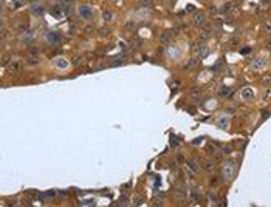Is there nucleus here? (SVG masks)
Returning <instances> with one entry per match:
<instances>
[{
  "label": "nucleus",
  "mask_w": 271,
  "mask_h": 207,
  "mask_svg": "<svg viewBox=\"0 0 271 207\" xmlns=\"http://www.w3.org/2000/svg\"><path fill=\"white\" fill-rule=\"evenodd\" d=\"M37 62H39V59H37V57H34V56H30V57H28V63H30V65H36Z\"/></svg>",
  "instance_id": "4468645a"
},
{
  "label": "nucleus",
  "mask_w": 271,
  "mask_h": 207,
  "mask_svg": "<svg viewBox=\"0 0 271 207\" xmlns=\"http://www.w3.org/2000/svg\"><path fill=\"white\" fill-rule=\"evenodd\" d=\"M263 28H265L266 33H271V22H266V23L263 25Z\"/></svg>",
  "instance_id": "dca6fc26"
},
{
  "label": "nucleus",
  "mask_w": 271,
  "mask_h": 207,
  "mask_svg": "<svg viewBox=\"0 0 271 207\" xmlns=\"http://www.w3.org/2000/svg\"><path fill=\"white\" fill-rule=\"evenodd\" d=\"M104 20L105 22L112 20V13H110V11H104Z\"/></svg>",
  "instance_id": "2eb2a0df"
},
{
  "label": "nucleus",
  "mask_w": 271,
  "mask_h": 207,
  "mask_svg": "<svg viewBox=\"0 0 271 207\" xmlns=\"http://www.w3.org/2000/svg\"><path fill=\"white\" fill-rule=\"evenodd\" d=\"M220 127H226V125H228V119H226V118H225V119H220Z\"/></svg>",
  "instance_id": "a211bd4d"
},
{
  "label": "nucleus",
  "mask_w": 271,
  "mask_h": 207,
  "mask_svg": "<svg viewBox=\"0 0 271 207\" xmlns=\"http://www.w3.org/2000/svg\"><path fill=\"white\" fill-rule=\"evenodd\" d=\"M205 168L208 172H214V168H215V162H214V161H209V162H206L205 164Z\"/></svg>",
  "instance_id": "9b49d317"
},
{
  "label": "nucleus",
  "mask_w": 271,
  "mask_h": 207,
  "mask_svg": "<svg viewBox=\"0 0 271 207\" xmlns=\"http://www.w3.org/2000/svg\"><path fill=\"white\" fill-rule=\"evenodd\" d=\"M229 93H231V90H229L228 87H223L222 90H220V96H222V97H225V96H228Z\"/></svg>",
  "instance_id": "ddd939ff"
},
{
  "label": "nucleus",
  "mask_w": 271,
  "mask_h": 207,
  "mask_svg": "<svg viewBox=\"0 0 271 207\" xmlns=\"http://www.w3.org/2000/svg\"><path fill=\"white\" fill-rule=\"evenodd\" d=\"M265 67H266V60L262 59V57H260V59H256L254 62H253V70H256V71H257V70H263Z\"/></svg>",
  "instance_id": "39448f33"
},
{
  "label": "nucleus",
  "mask_w": 271,
  "mask_h": 207,
  "mask_svg": "<svg viewBox=\"0 0 271 207\" xmlns=\"http://www.w3.org/2000/svg\"><path fill=\"white\" fill-rule=\"evenodd\" d=\"M56 67L60 68V70H65V68L68 67V62H67L65 59H62V57H60V59H56Z\"/></svg>",
  "instance_id": "1a4fd4ad"
},
{
  "label": "nucleus",
  "mask_w": 271,
  "mask_h": 207,
  "mask_svg": "<svg viewBox=\"0 0 271 207\" xmlns=\"http://www.w3.org/2000/svg\"><path fill=\"white\" fill-rule=\"evenodd\" d=\"M33 14H34V16H42L44 11H42L40 6H33Z\"/></svg>",
  "instance_id": "f8f14e48"
},
{
  "label": "nucleus",
  "mask_w": 271,
  "mask_h": 207,
  "mask_svg": "<svg viewBox=\"0 0 271 207\" xmlns=\"http://www.w3.org/2000/svg\"><path fill=\"white\" fill-rule=\"evenodd\" d=\"M208 152L209 153H214V147H208Z\"/></svg>",
  "instance_id": "4be33fe9"
},
{
  "label": "nucleus",
  "mask_w": 271,
  "mask_h": 207,
  "mask_svg": "<svg viewBox=\"0 0 271 207\" xmlns=\"http://www.w3.org/2000/svg\"><path fill=\"white\" fill-rule=\"evenodd\" d=\"M191 94H192V96H198V94H200V88H195V87H194L192 88V90H191Z\"/></svg>",
  "instance_id": "f3484780"
},
{
  "label": "nucleus",
  "mask_w": 271,
  "mask_h": 207,
  "mask_svg": "<svg viewBox=\"0 0 271 207\" xmlns=\"http://www.w3.org/2000/svg\"><path fill=\"white\" fill-rule=\"evenodd\" d=\"M205 20H206V16H205L203 13H200V11L194 13V16H192V22H194V25H203V23H205Z\"/></svg>",
  "instance_id": "f03ea898"
},
{
  "label": "nucleus",
  "mask_w": 271,
  "mask_h": 207,
  "mask_svg": "<svg viewBox=\"0 0 271 207\" xmlns=\"http://www.w3.org/2000/svg\"><path fill=\"white\" fill-rule=\"evenodd\" d=\"M60 39V36L58 33H48V36H47V40L48 42H51V43H54V42H58Z\"/></svg>",
  "instance_id": "9d476101"
},
{
  "label": "nucleus",
  "mask_w": 271,
  "mask_h": 207,
  "mask_svg": "<svg viewBox=\"0 0 271 207\" xmlns=\"http://www.w3.org/2000/svg\"><path fill=\"white\" fill-rule=\"evenodd\" d=\"M79 14H81V17H84V19H89L91 16V9L85 5H81L79 6Z\"/></svg>",
  "instance_id": "423d86ee"
},
{
  "label": "nucleus",
  "mask_w": 271,
  "mask_h": 207,
  "mask_svg": "<svg viewBox=\"0 0 271 207\" xmlns=\"http://www.w3.org/2000/svg\"><path fill=\"white\" fill-rule=\"evenodd\" d=\"M211 34H212V29H211V28H205L203 31L200 33V40L203 42V40H206V39H209V37H211Z\"/></svg>",
  "instance_id": "6e6552de"
},
{
  "label": "nucleus",
  "mask_w": 271,
  "mask_h": 207,
  "mask_svg": "<svg viewBox=\"0 0 271 207\" xmlns=\"http://www.w3.org/2000/svg\"><path fill=\"white\" fill-rule=\"evenodd\" d=\"M9 71L11 73H19L22 70V60L20 59H14V60H11L9 62Z\"/></svg>",
  "instance_id": "f257e3e1"
},
{
  "label": "nucleus",
  "mask_w": 271,
  "mask_h": 207,
  "mask_svg": "<svg viewBox=\"0 0 271 207\" xmlns=\"http://www.w3.org/2000/svg\"><path fill=\"white\" fill-rule=\"evenodd\" d=\"M242 97L243 99H253L254 97V91L251 88H243L242 90Z\"/></svg>",
  "instance_id": "0eeeda50"
},
{
  "label": "nucleus",
  "mask_w": 271,
  "mask_h": 207,
  "mask_svg": "<svg viewBox=\"0 0 271 207\" xmlns=\"http://www.w3.org/2000/svg\"><path fill=\"white\" fill-rule=\"evenodd\" d=\"M79 60H81V59H79V57H76V59H74V62H73V63H74V65H79V63H81V62H79Z\"/></svg>",
  "instance_id": "aec40b11"
},
{
  "label": "nucleus",
  "mask_w": 271,
  "mask_h": 207,
  "mask_svg": "<svg viewBox=\"0 0 271 207\" xmlns=\"http://www.w3.org/2000/svg\"><path fill=\"white\" fill-rule=\"evenodd\" d=\"M232 173H234V166H232L231 162H226V164H225V167H223V176L226 179H229L231 176H232Z\"/></svg>",
  "instance_id": "7ed1b4c3"
},
{
  "label": "nucleus",
  "mask_w": 271,
  "mask_h": 207,
  "mask_svg": "<svg viewBox=\"0 0 271 207\" xmlns=\"http://www.w3.org/2000/svg\"><path fill=\"white\" fill-rule=\"evenodd\" d=\"M194 51H195V54L198 57H205L206 54H208V47L206 45H195V48H194Z\"/></svg>",
  "instance_id": "20e7f679"
},
{
  "label": "nucleus",
  "mask_w": 271,
  "mask_h": 207,
  "mask_svg": "<svg viewBox=\"0 0 271 207\" xmlns=\"http://www.w3.org/2000/svg\"><path fill=\"white\" fill-rule=\"evenodd\" d=\"M250 51H251L250 48H246V49H242V53H243V54H245V53H246V54H248V53H250Z\"/></svg>",
  "instance_id": "412c9836"
},
{
  "label": "nucleus",
  "mask_w": 271,
  "mask_h": 207,
  "mask_svg": "<svg viewBox=\"0 0 271 207\" xmlns=\"http://www.w3.org/2000/svg\"><path fill=\"white\" fill-rule=\"evenodd\" d=\"M160 39H161V42H167V40H169V34H161Z\"/></svg>",
  "instance_id": "6ab92c4d"
}]
</instances>
